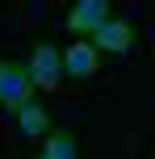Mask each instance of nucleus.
<instances>
[{"label": "nucleus", "mask_w": 155, "mask_h": 159, "mask_svg": "<svg viewBox=\"0 0 155 159\" xmlns=\"http://www.w3.org/2000/svg\"><path fill=\"white\" fill-rule=\"evenodd\" d=\"M34 101V80L25 71V63H13V59H0V105L8 113H21V105Z\"/></svg>", "instance_id": "nucleus-1"}, {"label": "nucleus", "mask_w": 155, "mask_h": 159, "mask_svg": "<svg viewBox=\"0 0 155 159\" xmlns=\"http://www.w3.org/2000/svg\"><path fill=\"white\" fill-rule=\"evenodd\" d=\"M25 71H30L34 88H59V80H63V50H55L50 42L34 46V55H30V63H25Z\"/></svg>", "instance_id": "nucleus-2"}, {"label": "nucleus", "mask_w": 155, "mask_h": 159, "mask_svg": "<svg viewBox=\"0 0 155 159\" xmlns=\"http://www.w3.org/2000/svg\"><path fill=\"white\" fill-rule=\"evenodd\" d=\"M109 21V0H80L67 13V30L71 34H97Z\"/></svg>", "instance_id": "nucleus-3"}, {"label": "nucleus", "mask_w": 155, "mask_h": 159, "mask_svg": "<svg viewBox=\"0 0 155 159\" xmlns=\"http://www.w3.org/2000/svg\"><path fill=\"white\" fill-rule=\"evenodd\" d=\"M92 46H97V55L101 50H113V55H122V50H130L134 46V25L130 21H113V17H109L105 25H101L97 34H92Z\"/></svg>", "instance_id": "nucleus-4"}, {"label": "nucleus", "mask_w": 155, "mask_h": 159, "mask_svg": "<svg viewBox=\"0 0 155 159\" xmlns=\"http://www.w3.org/2000/svg\"><path fill=\"white\" fill-rule=\"evenodd\" d=\"M97 63H101V55H97L92 42H71V46L63 50V71L71 80H88L97 71Z\"/></svg>", "instance_id": "nucleus-5"}, {"label": "nucleus", "mask_w": 155, "mask_h": 159, "mask_svg": "<svg viewBox=\"0 0 155 159\" xmlns=\"http://www.w3.org/2000/svg\"><path fill=\"white\" fill-rule=\"evenodd\" d=\"M17 126H21V134H25V138H42V134H50V117H46V109H42L38 101L21 105V113H17Z\"/></svg>", "instance_id": "nucleus-6"}, {"label": "nucleus", "mask_w": 155, "mask_h": 159, "mask_svg": "<svg viewBox=\"0 0 155 159\" xmlns=\"http://www.w3.org/2000/svg\"><path fill=\"white\" fill-rule=\"evenodd\" d=\"M46 159H80V147H75V134L71 130H50L46 134Z\"/></svg>", "instance_id": "nucleus-7"}, {"label": "nucleus", "mask_w": 155, "mask_h": 159, "mask_svg": "<svg viewBox=\"0 0 155 159\" xmlns=\"http://www.w3.org/2000/svg\"><path fill=\"white\" fill-rule=\"evenodd\" d=\"M38 159H46V155H38Z\"/></svg>", "instance_id": "nucleus-8"}]
</instances>
